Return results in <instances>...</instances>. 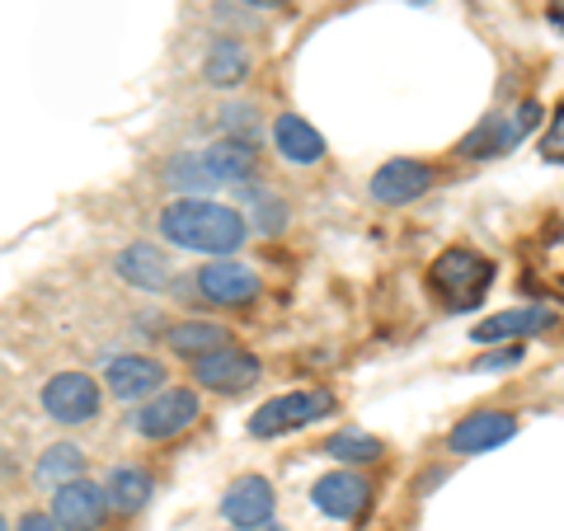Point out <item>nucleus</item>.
I'll list each match as a JSON object with an SVG mask.
<instances>
[{
  "mask_svg": "<svg viewBox=\"0 0 564 531\" xmlns=\"http://www.w3.org/2000/svg\"><path fill=\"white\" fill-rule=\"evenodd\" d=\"M250 231L254 226L245 221V212L212 198H180L161 212V236L170 245H180V250L207 254V259H231Z\"/></svg>",
  "mask_w": 564,
  "mask_h": 531,
  "instance_id": "obj_1",
  "label": "nucleus"
},
{
  "mask_svg": "<svg viewBox=\"0 0 564 531\" xmlns=\"http://www.w3.org/2000/svg\"><path fill=\"white\" fill-rule=\"evenodd\" d=\"M429 282H433V292H437V301H443L447 311H475L485 301L489 282H494V263L485 254L456 245V250H443L433 259Z\"/></svg>",
  "mask_w": 564,
  "mask_h": 531,
  "instance_id": "obj_2",
  "label": "nucleus"
},
{
  "mask_svg": "<svg viewBox=\"0 0 564 531\" xmlns=\"http://www.w3.org/2000/svg\"><path fill=\"white\" fill-rule=\"evenodd\" d=\"M43 414L52 423H66V429H80V423L99 419L104 410V381H95L90 371H57V377L43 381Z\"/></svg>",
  "mask_w": 564,
  "mask_h": 531,
  "instance_id": "obj_3",
  "label": "nucleus"
},
{
  "mask_svg": "<svg viewBox=\"0 0 564 531\" xmlns=\"http://www.w3.org/2000/svg\"><path fill=\"white\" fill-rule=\"evenodd\" d=\"M329 410H334V395L325 386H311V391H288V395L263 400L245 429H250V437H278V433H296V429H306V423L325 419Z\"/></svg>",
  "mask_w": 564,
  "mask_h": 531,
  "instance_id": "obj_4",
  "label": "nucleus"
},
{
  "mask_svg": "<svg viewBox=\"0 0 564 531\" xmlns=\"http://www.w3.org/2000/svg\"><path fill=\"white\" fill-rule=\"evenodd\" d=\"M536 122H541V104L536 99H522L513 113H489V118H480V128L462 141V155H475V161L508 155L527 132L536 128Z\"/></svg>",
  "mask_w": 564,
  "mask_h": 531,
  "instance_id": "obj_5",
  "label": "nucleus"
},
{
  "mask_svg": "<svg viewBox=\"0 0 564 531\" xmlns=\"http://www.w3.org/2000/svg\"><path fill=\"white\" fill-rule=\"evenodd\" d=\"M193 419H198V395H193L188 386H165L161 395L137 404L132 429H137V437H147V442H165V437H180Z\"/></svg>",
  "mask_w": 564,
  "mask_h": 531,
  "instance_id": "obj_6",
  "label": "nucleus"
},
{
  "mask_svg": "<svg viewBox=\"0 0 564 531\" xmlns=\"http://www.w3.org/2000/svg\"><path fill=\"white\" fill-rule=\"evenodd\" d=\"M99 381H104V391H109L113 400L137 404V400L161 395L165 381H170V371L155 358H147V353H118V358H109V367H104Z\"/></svg>",
  "mask_w": 564,
  "mask_h": 531,
  "instance_id": "obj_7",
  "label": "nucleus"
},
{
  "mask_svg": "<svg viewBox=\"0 0 564 531\" xmlns=\"http://www.w3.org/2000/svg\"><path fill=\"white\" fill-rule=\"evenodd\" d=\"M259 269L245 259H207L198 269V292L212 301V306H250L259 296Z\"/></svg>",
  "mask_w": 564,
  "mask_h": 531,
  "instance_id": "obj_8",
  "label": "nucleus"
},
{
  "mask_svg": "<svg viewBox=\"0 0 564 531\" xmlns=\"http://www.w3.org/2000/svg\"><path fill=\"white\" fill-rule=\"evenodd\" d=\"M109 489L95 485V480H76V485H62L52 489V503L47 512L57 518L62 531H99L104 518H109Z\"/></svg>",
  "mask_w": 564,
  "mask_h": 531,
  "instance_id": "obj_9",
  "label": "nucleus"
},
{
  "mask_svg": "<svg viewBox=\"0 0 564 531\" xmlns=\"http://www.w3.org/2000/svg\"><path fill=\"white\" fill-rule=\"evenodd\" d=\"M259 358L254 353H245L236 344H226L217 353H207V358L193 362V381L207 386V391H217V395H240V391H250V386L259 381Z\"/></svg>",
  "mask_w": 564,
  "mask_h": 531,
  "instance_id": "obj_10",
  "label": "nucleus"
},
{
  "mask_svg": "<svg viewBox=\"0 0 564 531\" xmlns=\"http://www.w3.org/2000/svg\"><path fill=\"white\" fill-rule=\"evenodd\" d=\"M508 437H518V414H508V410H475V414L452 423L447 447L456 456H480V452L503 447Z\"/></svg>",
  "mask_w": 564,
  "mask_h": 531,
  "instance_id": "obj_11",
  "label": "nucleus"
},
{
  "mask_svg": "<svg viewBox=\"0 0 564 531\" xmlns=\"http://www.w3.org/2000/svg\"><path fill=\"white\" fill-rule=\"evenodd\" d=\"M429 188H433V165L410 161V155H395V161H386V165L372 174V184H367V193H372L377 203H386V207L419 203Z\"/></svg>",
  "mask_w": 564,
  "mask_h": 531,
  "instance_id": "obj_12",
  "label": "nucleus"
},
{
  "mask_svg": "<svg viewBox=\"0 0 564 531\" xmlns=\"http://www.w3.org/2000/svg\"><path fill=\"white\" fill-rule=\"evenodd\" d=\"M367 494H372V485H367L358 470H329L311 485V503H315V512H325V518L348 522L367 508Z\"/></svg>",
  "mask_w": 564,
  "mask_h": 531,
  "instance_id": "obj_13",
  "label": "nucleus"
},
{
  "mask_svg": "<svg viewBox=\"0 0 564 531\" xmlns=\"http://www.w3.org/2000/svg\"><path fill=\"white\" fill-rule=\"evenodd\" d=\"M273 503H278V494L263 475H240V480H231V489L221 494V518L236 531L259 527V522H273Z\"/></svg>",
  "mask_w": 564,
  "mask_h": 531,
  "instance_id": "obj_14",
  "label": "nucleus"
},
{
  "mask_svg": "<svg viewBox=\"0 0 564 531\" xmlns=\"http://www.w3.org/2000/svg\"><path fill=\"white\" fill-rule=\"evenodd\" d=\"M113 269L122 282H132L137 292H165L174 282V263L161 245H147V240H132L128 250H118Z\"/></svg>",
  "mask_w": 564,
  "mask_h": 531,
  "instance_id": "obj_15",
  "label": "nucleus"
},
{
  "mask_svg": "<svg viewBox=\"0 0 564 531\" xmlns=\"http://www.w3.org/2000/svg\"><path fill=\"white\" fill-rule=\"evenodd\" d=\"M551 321L555 315L545 306H508V311L485 315V321L470 329V344H513V339H527V334L551 329Z\"/></svg>",
  "mask_w": 564,
  "mask_h": 531,
  "instance_id": "obj_16",
  "label": "nucleus"
},
{
  "mask_svg": "<svg viewBox=\"0 0 564 531\" xmlns=\"http://www.w3.org/2000/svg\"><path fill=\"white\" fill-rule=\"evenodd\" d=\"M273 147L288 165H315V161H325V151H329L321 128H311L302 113H278L273 118Z\"/></svg>",
  "mask_w": 564,
  "mask_h": 531,
  "instance_id": "obj_17",
  "label": "nucleus"
},
{
  "mask_svg": "<svg viewBox=\"0 0 564 531\" xmlns=\"http://www.w3.org/2000/svg\"><path fill=\"white\" fill-rule=\"evenodd\" d=\"M203 165L212 170V180H217L221 188H245V184H254V174H259L254 147L250 141H236V137L212 141V147L203 151Z\"/></svg>",
  "mask_w": 564,
  "mask_h": 531,
  "instance_id": "obj_18",
  "label": "nucleus"
},
{
  "mask_svg": "<svg viewBox=\"0 0 564 531\" xmlns=\"http://www.w3.org/2000/svg\"><path fill=\"white\" fill-rule=\"evenodd\" d=\"M250 76V47L245 39H231V33H221V39H212L207 57H203V80L212 90H236Z\"/></svg>",
  "mask_w": 564,
  "mask_h": 531,
  "instance_id": "obj_19",
  "label": "nucleus"
},
{
  "mask_svg": "<svg viewBox=\"0 0 564 531\" xmlns=\"http://www.w3.org/2000/svg\"><path fill=\"white\" fill-rule=\"evenodd\" d=\"M165 344L170 353H180V358H207V353H217L231 344V329L217 325V321H180V325H170L165 329Z\"/></svg>",
  "mask_w": 564,
  "mask_h": 531,
  "instance_id": "obj_20",
  "label": "nucleus"
},
{
  "mask_svg": "<svg viewBox=\"0 0 564 531\" xmlns=\"http://www.w3.org/2000/svg\"><path fill=\"white\" fill-rule=\"evenodd\" d=\"M85 470V452L76 442H52V447L39 456V466H33V480L43 489H62V485H76Z\"/></svg>",
  "mask_w": 564,
  "mask_h": 531,
  "instance_id": "obj_21",
  "label": "nucleus"
},
{
  "mask_svg": "<svg viewBox=\"0 0 564 531\" xmlns=\"http://www.w3.org/2000/svg\"><path fill=\"white\" fill-rule=\"evenodd\" d=\"M104 489H109V503H113L118 512H141V508L151 503L155 480H151V470H147V466H118Z\"/></svg>",
  "mask_w": 564,
  "mask_h": 531,
  "instance_id": "obj_22",
  "label": "nucleus"
},
{
  "mask_svg": "<svg viewBox=\"0 0 564 531\" xmlns=\"http://www.w3.org/2000/svg\"><path fill=\"white\" fill-rule=\"evenodd\" d=\"M321 452L334 456V462H344V466H372V462H381V456H386L381 437L362 433V429H339V433H329Z\"/></svg>",
  "mask_w": 564,
  "mask_h": 531,
  "instance_id": "obj_23",
  "label": "nucleus"
},
{
  "mask_svg": "<svg viewBox=\"0 0 564 531\" xmlns=\"http://www.w3.org/2000/svg\"><path fill=\"white\" fill-rule=\"evenodd\" d=\"M165 188H174V193H217L221 184L212 180V170L203 165V151H184L165 165Z\"/></svg>",
  "mask_w": 564,
  "mask_h": 531,
  "instance_id": "obj_24",
  "label": "nucleus"
},
{
  "mask_svg": "<svg viewBox=\"0 0 564 531\" xmlns=\"http://www.w3.org/2000/svg\"><path fill=\"white\" fill-rule=\"evenodd\" d=\"M245 203H250V212H245V221H250L254 231H263V236H278L282 226H288V207H282L269 188L245 184Z\"/></svg>",
  "mask_w": 564,
  "mask_h": 531,
  "instance_id": "obj_25",
  "label": "nucleus"
},
{
  "mask_svg": "<svg viewBox=\"0 0 564 531\" xmlns=\"http://www.w3.org/2000/svg\"><path fill=\"white\" fill-rule=\"evenodd\" d=\"M221 128L236 141H254L259 137V109L254 104H226L221 109Z\"/></svg>",
  "mask_w": 564,
  "mask_h": 531,
  "instance_id": "obj_26",
  "label": "nucleus"
},
{
  "mask_svg": "<svg viewBox=\"0 0 564 531\" xmlns=\"http://www.w3.org/2000/svg\"><path fill=\"white\" fill-rule=\"evenodd\" d=\"M541 155L551 165H564V104L555 109V118L545 122V132H541Z\"/></svg>",
  "mask_w": 564,
  "mask_h": 531,
  "instance_id": "obj_27",
  "label": "nucleus"
},
{
  "mask_svg": "<svg viewBox=\"0 0 564 531\" xmlns=\"http://www.w3.org/2000/svg\"><path fill=\"white\" fill-rule=\"evenodd\" d=\"M518 362H522V344L494 348V353H485V358H480V371H508V367H518Z\"/></svg>",
  "mask_w": 564,
  "mask_h": 531,
  "instance_id": "obj_28",
  "label": "nucleus"
},
{
  "mask_svg": "<svg viewBox=\"0 0 564 531\" xmlns=\"http://www.w3.org/2000/svg\"><path fill=\"white\" fill-rule=\"evenodd\" d=\"M20 531H62V527H57V518H52V512H24Z\"/></svg>",
  "mask_w": 564,
  "mask_h": 531,
  "instance_id": "obj_29",
  "label": "nucleus"
},
{
  "mask_svg": "<svg viewBox=\"0 0 564 531\" xmlns=\"http://www.w3.org/2000/svg\"><path fill=\"white\" fill-rule=\"evenodd\" d=\"M245 6H254V10H278V6H288V0H245Z\"/></svg>",
  "mask_w": 564,
  "mask_h": 531,
  "instance_id": "obj_30",
  "label": "nucleus"
},
{
  "mask_svg": "<svg viewBox=\"0 0 564 531\" xmlns=\"http://www.w3.org/2000/svg\"><path fill=\"white\" fill-rule=\"evenodd\" d=\"M240 531H282L278 522H259V527H240Z\"/></svg>",
  "mask_w": 564,
  "mask_h": 531,
  "instance_id": "obj_31",
  "label": "nucleus"
},
{
  "mask_svg": "<svg viewBox=\"0 0 564 531\" xmlns=\"http://www.w3.org/2000/svg\"><path fill=\"white\" fill-rule=\"evenodd\" d=\"M404 6H419L423 10V6H433V0H404Z\"/></svg>",
  "mask_w": 564,
  "mask_h": 531,
  "instance_id": "obj_32",
  "label": "nucleus"
}]
</instances>
